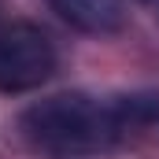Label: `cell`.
Instances as JSON below:
<instances>
[{
  "label": "cell",
  "instance_id": "obj_1",
  "mask_svg": "<svg viewBox=\"0 0 159 159\" xmlns=\"http://www.w3.org/2000/svg\"><path fill=\"white\" fill-rule=\"evenodd\" d=\"M19 129L37 152L56 159H78V156L104 152L122 133L119 119L111 111V100L100 104L85 93H56V96L30 104L19 115Z\"/></svg>",
  "mask_w": 159,
  "mask_h": 159
},
{
  "label": "cell",
  "instance_id": "obj_2",
  "mask_svg": "<svg viewBox=\"0 0 159 159\" xmlns=\"http://www.w3.org/2000/svg\"><path fill=\"white\" fill-rule=\"evenodd\" d=\"M56 70V48L37 26H4L0 30V93H26Z\"/></svg>",
  "mask_w": 159,
  "mask_h": 159
},
{
  "label": "cell",
  "instance_id": "obj_3",
  "mask_svg": "<svg viewBox=\"0 0 159 159\" xmlns=\"http://www.w3.org/2000/svg\"><path fill=\"white\" fill-rule=\"evenodd\" d=\"M48 4L85 34H115L126 22V0H48Z\"/></svg>",
  "mask_w": 159,
  "mask_h": 159
},
{
  "label": "cell",
  "instance_id": "obj_4",
  "mask_svg": "<svg viewBox=\"0 0 159 159\" xmlns=\"http://www.w3.org/2000/svg\"><path fill=\"white\" fill-rule=\"evenodd\" d=\"M111 111L122 129L129 126H159V93H122L111 100Z\"/></svg>",
  "mask_w": 159,
  "mask_h": 159
}]
</instances>
